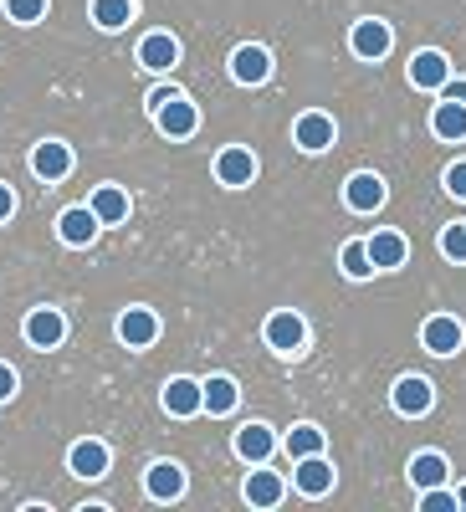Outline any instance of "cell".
Returning <instances> with one entry per match:
<instances>
[{
  "mask_svg": "<svg viewBox=\"0 0 466 512\" xmlns=\"http://www.w3.org/2000/svg\"><path fill=\"white\" fill-rule=\"evenodd\" d=\"M446 195H456V200H466V159H456V164L446 169Z\"/></svg>",
  "mask_w": 466,
  "mask_h": 512,
  "instance_id": "33",
  "label": "cell"
},
{
  "mask_svg": "<svg viewBox=\"0 0 466 512\" xmlns=\"http://www.w3.org/2000/svg\"><path fill=\"white\" fill-rule=\"evenodd\" d=\"M344 205L354 210V216H374V210L385 205V180H379V175H369V169L349 175V185H344Z\"/></svg>",
  "mask_w": 466,
  "mask_h": 512,
  "instance_id": "7",
  "label": "cell"
},
{
  "mask_svg": "<svg viewBox=\"0 0 466 512\" xmlns=\"http://www.w3.org/2000/svg\"><path fill=\"white\" fill-rule=\"evenodd\" d=\"M272 451H277V431H272V425L251 420V425H241V431H236V456H241L246 466L272 461Z\"/></svg>",
  "mask_w": 466,
  "mask_h": 512,
  "instance_id": "8",
  "label": "cell"
},
{
  "mask_svg": "<svg viewBox=\"0 0 466 512\" xmlns=\"http://www.w3.org/2000/svg\"><path fill=\"white\" fill-rule=\"evenodd\" d=\"M338 267H344V277H354V282L374 277V262H369V241H349L344 251H338Z\"/></svg>",
  "mask_w": 466,
  "mask_h": 512,
  "instance_id": "29",
  "label": "cell"
},
{
  "mask_svg": "<svg viewBox=\"0 0 466 512\" xmlns=\"http://www.w3.org/2000/svg\"><path fill=\"white\" fill-rule=\"evenodd\" d=\"M282 497H287L282 477H277V472H267V461H262L257 472L246 477V502H251V507H277Z\"/></svg>",
  "mask_w": 466,
  "mask_h": 512,
  "instance_id": "24",
  "label": "cell"
},
{
  "mask_svg": "<svg viewBox=\"0 0 466 512\" xmlns=\"http://www.w3.org/2000/svg\"><path fill=\"white\" fill-rule=\"evenodd\" d=\"M231 77L246 82V88H262V82L272 77V57H267V47H236V52H231Z\"/></svg>",
  "mask_w": 466,
  "mask_h": 512,
  "instance_id": "18",
  "label": "cell"
},
{
  "mask_svg": "<svg viewBox=\"0 0 466 512\" xmlns=\"http://www.w3.org/2000/svg\"><path fill=\"white\" fill-rule=\"evenodd\" d=\"M154 123H159L164 139H190L195 128H200V108H195L185 93H175V98H164V103L154 108Z\"/></svg>",
  "mask_w": 466,
  "mask_h": 512,
  "instance_id": "1",
  "label": "cell"
},
{
  "mask_svg": "<svg viewBox=\"0 0 466 512\" xmlns=\"http://www.w3.org/2000/svg\"><path fill=\"white\" fill-rule=\"evenodd\" d=\"M67 338V318L57 313V308H36L31 318H26V344L31 349H57Z\"/></svg>",
  "mask_w": 466,
  "mask_h": 512,
  "instance_id": "16",
  "label": "cell"
},
{
  "mask_svg": "<svg viewBox=\"0 0 466 512\" xmlns=\"http://www.w3.org/2000/svg\"><path fill=\"white\" fill-rule=\"evenodd\" d=\"M67 472L82 477V482L108 477V446H103V441H77V446L67 451Z\"/></svg>",
  "mask_w": 466,
  "mask_h": 512,
  "instance_id": "15",
  "label": "cell"
},
{
  "mask_svg": "<svg viewBox=\"0 0 466 512\" xmlns=\"http://www.w3.org/2000/svg\"><path fill=\"white\" fill-rule=\"evenodd\" d=\"M390 405H395L400 415H426V410L436 405V384H431L426 374H405L395 390H390Z\"/></svg>",
  "mask_w": 466,
  "mask_h": 512,
  "instance_id": "4",
  "label": "cell"
},
{
  "mask_svg": "<svg viewBox=\"0 0 466 512\" xmlns=\"http://www.w3.org/2000/svg\"><path fill=\"white\" fill-rule=\"evenodd\" d=\"M441 251L451 256V262H466V221H456V226L441 231Z\"/></svg>",
  "mask_w": 466,
  "mask_h": 512,
  "instance_id": "31",
  "label": "cell"
},
{
  "mask_svg": "<svg viewBox=\"0 0 466 512\" xmlns=\"http://www.w3.org/2000/svg\"><path fill=\"white\" fill-rule=\"evenodd\" d=\"M216 180H221L226 190H241V185H251V180H257V154H251V149H241V144L221 149V154H216Z\"/></svg>",
  "mask_w": 466,
  "mask_h": 512,
  "instance_id": "6",
  "label": "cell"
},
{
  "mask_svg": "<svg viewBox=\"0 0 466 512\" xmlns=\"http://www.w3.org/2000/svg\"><path fill=\"white\" fill-rule=\"evenodd\" d=\"M420 512H456V497L446 487H420Z\"/></svg>",
  "mask_w": 466,
  "mask_h": 512,
  "instance_id": "32",
  "label": "cell"
},
{
  "mask_svg": "<svg viewBox=\"0 0 466 512\" xmlns=\"http://www.w3.org/2000/svg\"><path fill=\"white\" fill-rule=\"evenodd\" d=\"M118 338H123L129 349H149L154 338H159V318H154L149 308H129V313L118 318Z\"/></svg>",
  "mask_w": 466,
  "mask_h": 512,
  "instance_id": "20",
  "label": "cell"
},
{
  "mask_svg": "<svg viewBox=\"0 0 466 512\" xmlns=\"http://www.w3.org/2000/svg\"><path fill=\"white\" fill-rule=\"evenodd\" d=\"M200 390H205V415H231L236 400H241V390H236V379H231V374H210V379H200Z\"/></svg>",
  "mask_w": 466,
  "mask_h": 512,
  "instance_id": "23",
  "label": "cell"
},
{
  "mask_svg": "<svg viewBox=\"0 0 466 512\" xmlns=\"http://www.w3.org/2000/svg\"><path fill=\"white\" fill-rule=\"evenodd\" d=\"M390 26L385 21H354V31H349V47H354V57L359 62H379V57H390Z\"/></svg>",
  "mask_w": 466,
  "mask_h": 512,
  "instance_id": "5",
  "label": "cell"
},
{
  "mask_svg": "<svg viewBox=\"0 0 466 512\" xmlns=\"http://www.w3.org/2000/svg\"><path fill=\"white\" fill-rule=\"evenodd\" d=\"M159 400H164V410L175 415V420H190V415H200V410H205V390H200V379H185V374H180V379H169Z\"/></svg>",
  "mask_w": 466,
  "mask_h": 512,
  "instance_id": "11",
  "label": "cell"
},
{
  "mask_svg": "<svg viewBox=\"0 0 466 512\" xmlns=\"http://www.w3.org/2000/svg\"><path fill=\"white\" fill-rule=\"evenodd\" d=\"M262 338H267V349H277V354H303L308 323H303L298 313H272L267 328H262Z\"/></svg>",
  "mask_w": 466,
  "mask_h": 512,
  "instance_id": "2",
  "label": "cell"
},
{
  "mask_svg": "<svg viewBox=\"0 0 466 512\" xmlns=\"http://www.w3.org/2000/svg\"><path fill=\"white\" fill-rule=\"evenodd\" d=\"M298 492H303V497H323V492H333V466H328L323 451L298 461Z\"/></svg>",
  "mask_w": 466,
  "mask_h": 512,
  "instance_id": "22",
  "label": "cell"
},
{
  "mask_svg": "<svg viewBox=\"0 0 466 512\" xmlns=\"http://www.w3.org/2000/svg\"><path fill=\"white\" fill-rule=\"evenodd\" d=\"M144 492L154 502H180L185 497V466L180 461H154L144 472Z\"/></svg>",
  "mask_w": 466,
  "mask_h": 512,
  "instance_id": "9",
  "label": "cell"
},
{
  "mask_svg": "<svg viewBox=\"0 0 466 512\" xmlns=\"http://www.w3.org/2000/svg\"><path fill=\"white\" fill-rule=\"evenodd\" d=\"M98 231H103V221L93 216V205H72V210H62V216H57V236L67 246H88Z\"/></svg>",
  "mask_w": 466,
  "mask_h": 512,
  "instance_id": "17",
  "label": "cell"
},
{
  "mask_svg": "<svg viewBox=\"0 0 466 512\" xmlns=\"http://www.w3.org/2000/svg\"><path fill=\"white\" fill-rule=\"evenodd\" d=\"M461 338H466V328L451 313H436V318H426V328H420V344H426V354H436V359H451L461 349Z\"/></svg>",
  "mask_w": 466,
  "mask_h": 512,
  "instance_id": "3",
  "label": "cell"
},
{
  "mask_svg": "<svg viewBox=\"0 0 466 512\" xmlns=\"http://www.w3.org/2000/svg\"><path fill=\"white\" fill-rule=\"evenodd\" d=\"M446 477H451V461L441 451H420L410 461V482L415 487H446Z\"/></svg>",
  "mask_w": 466,
  "mask_h": 512,
  "instance_id": "26",
  "label": "cell"
},
{
  "mask_svg": "<svg viewBox=\"0 0 466 512\" xmlns=\"http://www.w3.org/2000/svg\"><path fill=\"white\" fill-rule=\"evenodd\" d=\"M88 205H93V216L103 226H123V221H129V195H123L118 185H98Z\"/></svg>",
  "mask_w": 466,
  "mask_h": 512,
  "instance_id": "25",
  "label": "cell"
},
{
  "mask_svg": "<svg viewBox=\"0 0 466 512\" xmlns=\"http://www.w3.org/2000/svg\"><path fill=\"white\" fill-rule=\"evenodd\" d=\"M369 262H374V272H400L410 262V241L400 231H374L369 236Z\"/></svg>",
  "mask_w": 466,
  "mask_h": 512,
  "instance_id": "13",
  "label": "cell"
},
{
  "mask_svg": "<svg viewBox=\"0 0 466 512\" xmlns=\"http://www.w3.org/2000/svg\"><path fill=\"white\" fill-rule=\"evenodd\" d=\"M31 169H36V180H67L72 175V149L62 139H47V144H36L31 149Z\"/></svg>",
  "mask_w": 466,
  "mask_h": 512,
  "instance_id": "14",
  "label": "cell"
},
{
  "mask_svg": "<svg viewBox=\"0 0 466 512\" xmlns=\"http://www.w3.org/2000/svg\"><path fill=\"white\" fill-rule=\"evenodd\" d=\"M323 446H328V436L318 431V425H308V420H303V425H292V431H287V456H292V461L318 456Z\"/></svg>",
  "mask_w": 466,
  "mask_h": 512,
  "instance_id": "27",
  "label": "cell"
},
{
  "mask_svg": "<svg viewBox=\"0 0 466 512\" xmlns=\"http://www.w3.org/2000/svg\"><path fill=\"white\" fill-rule=\"evenodd\" d=\"M93 21L103 31H123L134 21V0H93Z\"/></svg>",
  "mask_w": 466,
  "mask_h": 512,
  "instance_id": "28",
  "label": "cell"
},
{
  "mask_svg": "<svg viewBox=\"0 0 466 512\" xmlns=\"http://www.w3.org/2000/svg\"><path fill=\"white\" fill-rule=\"evenodd\" d=\"M446 77H451L446 52L426 47V52H415V57H410V88H420V93H441V82H446Z\"/></svg>",
  "mask_w": 466,
  "mask_h": 512,
  "instance_id": "10",
  "label": "cell"
},
{
  "mask_svg": "<svg viewBox=\"0 0 466 512\" xmlns=\"http://www.w3.org/2000/svg\"><path fill=\"white\" fill-rule=\"evenodd\" d=\"M6 16L16 26H36L41 16H47V0H6Z\"/></svg>",
  "mask_w": 466,
  "mask_h": 512,
  "instance_id": "30",
  "label": "cell"
},
{
  "mask_svg": "<svg viewBox=\"0 0 466 512\" xmlns=\"http://www.w3.org/2000/svg\"><path fill=\"white\" fill-rule=\"evenodd\" d=\"M456 507H461V512H466V487H461V492H456Z\"/></svg>",
  "mask_w": 466,
  "mask_h": 512,
  "instance_id": "37",
  "label": "cell"
},
{
  "mask_svg": "<svg viewBox=\"0 0 466 512\" xmlns=\"http://www.w3.org/2000/svg\"><path fill=\"white\" fill-rule=\"evenodd\" d=\"M16 216V195H11V185H0V221H11Z\"/></svg>",
  "mask_w": 466,
  "mask_h": 512,
  "instance_id": "36",
  "label": "cell"
},
{
  "mask_svg": "<svg viewBox=\"0 0 466 512\" xmlns=\"http://www.w3.org/2000/svg\"><path fill=\"white\" fill-rule=\"evenodd\" d=\"M436 98H451V103H466V77H446Z\"/></svg>",
  "mask_w": 466,
  "mask_h": 512,
  "instance_id": "34",
  "label": "cell"
},
{
  "mask_svg": "<svg viewBox=\"0 0 466 512\" xmlns=\"http://www.w3.org/2000/svg\"><path fill=\"white\" fill-rule=\"evenodd\" d=\"M333 118L328 113H303L298 123H292V144H298L303 154H323V149H333Z\"/></svg>",
  "mask_w": 466,
  "mask_h": 512,
  "instance_id": "12",
  "label": "cell"
},
{
  "mask_svg": "<svg viewBox=\"0 0 466 512\" xmlns=\"http://www.w3.org/2000/svg\"><path fill=\"white\" fill-rule=\"evenodd\" d=\"M139 62L149 67V72H169L180 62V41L169 36V31H149L144 41H139Z\"/></svg>",
  "mask_w": 466,
  "mask_h": 512,
  "instance_id": "19",
  "label": "cell"
},
{
  "mask_svg": "<svg viewBox=\"0 0 466 512\" xmlns=\"http://www.w3.org/2000/svg\"><path fill=\"white\" fill-rule=\"evenodd\" d=\"M431 134H436L441 144H461V139H466V103L441 98V103L431 108Z\"/></svg>",
  "mask_w": 466,
  "mask_h": 512,
  "instance_id": "21",
  "label": "cell"
},
{
  "mask_svg": "<svg viewBox=\"0 0 466 512\" xmlns=\"http://www.w3.org/2000/svg\"><path fill=\"white\" fill-rule=\"evenodd\" d=\"M11 395H16V369H11V364H0V405H6Z\"/></svg>",
  "mask_w": 466,
  "mask_h": 512,
  "instance_id": "35",
  "label": "cell"
}]
</instances>
